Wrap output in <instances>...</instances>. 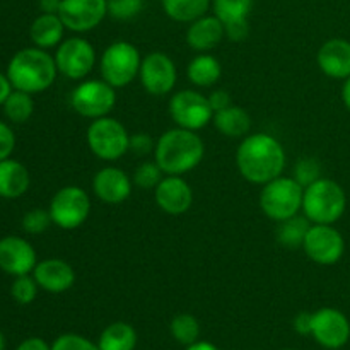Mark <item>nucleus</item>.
<instances>
[{"label":"nucleus","mask_w":350,"mask_h":350,"mask_svg":"<svg viewBox=\"0 0 350 350\" xmlns=\"http://www.w3.org/2000/svg\"><path fill=\"white\" fill-rule=\"evenodd\" d=\"M347 208V195L337 181L320 178L304 188L303 212L311 224H335Z\"/></svg>","instance_id":"obj_4"},{"label":"nucleus","mask_w":350,"mask_h":350,"mask_svg":"<svg viewBox=\"0 0 350 350\" xmlns=\"http://www.w3.org/2000/svg\"><path fill=\"white\" fill-rule=\"evenodd\" d=\"M154 198L163 212L170 215H181L190 211L193 204V191L181 176L167 174L154 188Z\"/></svg>","instance_id":"obj_17"},{"label":"nucleus","mask_w":350,"mask_h":350,"mask_svg":"<svg viewBox=\"0 0 350 350\" xmlns=\"http://www.w3.org/2000/svg\"><path fill=\"white\" fill-rule=\"evenodd\" d=\"M187 75L191 84L198 88H211L221 79V62L211 53H200L188 64Z\"/></svg>","instance_id":"obj_26"},{"label":"nucleus","mask_w":350,"mask_h":350,"mask_svg":"<svg viewBox=\"0 0 350 350\" xmlns=\"http://www.w3.org/2000/svg\"><path fill=\"white\" fill-rule=\"evenodd\" d=\"M108 14V0H62L58 16L74 33L94 29Z\"/></svg>","instance_id":"obj_15"},{"label":"nucleus","mask_w":350,"mask_h":350,"mask_svg":"<svg viewBox=\"0 0 350 350\" xmlns=\"http://www.w3.org/2000/svg\"><path fill=\"white\" fill-rule=\"evenodd\" d=\"M205 156V144L193 130L171 129L164 132L156 142L154 161L159 164L164 174L190 173L202 163Z\"/></svg>","instance_id":"obj_2"},{"label":"nucleus","mask_w":350,"mask_h":350,"mask_svg":"<svg viewBox=\"0 0 350 350\" xmlns=\"http://www.w3.org/2000/svg\"><path fill=\"white\" fill-rule=\"evenodd\" d=\"M311 337L323 349H342L350 340L349 318L337 308H321L314 311Z\"/></svg>","instance_id":"obj_13"},{"label":"nucleus","mask_w":350,"mask_h":350,"mask_svg":"<svg viewBox=\"0 0 350 350\" xmlns=\"http://www.w3.org/2000/svg\"><path fill=\"white\" fill-rule=\"evenodd\" d=\"M214 16L226 24L248 21L253 9V0H212Z\"/></svg>","instance_id":"obj_30"},{"label":"nucleus","mask_w":350,"mask_h":350,"mask_svg":"<svg viewBox=\"0 0 350 350\" xmlns=\"http://www.w3.org/2000/svg\"><path fill=\"white\" fill-rule=\"evenodd\" d=\"M12 91H14V88H12V84H10L7 74H2V72H0V106L5 103V99L9 98L10 92Z\"/></svg>","instance_id":"obj_44"},{"label":"nucleus","mask_w":350,"mask_h":350,"mask_svg":"<svg viewBox=\"0 0 350 350\" xmlns=\"http://www.w3.org/2000/svg\"><path fill=\"white\" fill-rule=\"evenodd\" d=\"M303 250L311 262L318 265H335L345 252V239L334 224H311Z\"/></svg>","instance_id":"obj_12"},{"label":"nucleus","mask_w":350,"mask_h":350,"mask_svg":"<svg viewBox=\"0 0 350 350\" xmlns=\"http://www.w3.org/2000/svg\"><path fill=\"white\" fill-rule=\"evenodd\" d=\"M170 115L178 126L198 132L214 118V109L207 96L202 92L185 89L174 92L170 99Z\"/></svg>","instance_id":"obj_10"},{"label":"nucleus","mask_w":350,"mask_h":350,"mask_svg":"<svg viewBox=\"0 0 350 350\" xmlns=\"http://www.w3.org/2000/svg\"><path fill=\"white\" fill-rule=\"evenodd\" d=\"M57 68L64 77L72 81L85 79L96 64V50L84 38H67L55 51Z\"/></svg>","instance_id":"obj_11"},{"label":"nucleus","mask_w":350,"mask_h":350,"mask_svg":"<svg viewBox=\"0 0 350 350\" xmlns=\"http://www.w3.org/2000/svg\"><path fill=\"white\" fill-rule=\"evenodd\" d=\"M36 263V250L24 238L5 236L0 239V270L12 277L29 275Z\"/></svg>","instance_id":"obj_16"},{"label":"nucleus","mask_w":350,"mask_h":350,"mask_svg":"<svg viewBox=\"0 0 350 350\" xmlns=\"http://www.w3.org/2000/svg\"><path fill=\"white\" fill-rule=\"evenodd\" d=\"M207 98H208V103H211L212 109H214V113L221 111V109L228 108V106L232 105L231 96H229V92L224 91V89H217V91H214L211 96H207Z\"/></svg>","instance_id":"obj_42"},{"label":"nucleus","mask_w":350,"mask_h":350,"mask_svg":"<svg viewBox=\"0 0 350 350\" xmlns=\"http://www.w3.org/2000/svg\"><path fill=\"white\" fill-rule=\"evenodd\" d=\"M16 350H51V345L40 337H29L21 342Z\"/></svg>","instance_id":"obj_43"},{"label":"nucleus","mask_w":350,"mask_h":350,"mask_svg":"<svg viewBox=\"0 0 350 350\" xmlns=\"http://www.w3.org/2000/svg\"><path fill=\"white\" fill-rule=\"evenodd\" d=\"M342 99H344L345 108L350 111V77L344 81V88H342Z\"/></svg>","instance_id":"obj_47"},{"label":"nucleus","mask_w":350,"mask_h":350,"mask_svg":"<svg viewBox=\"0 0 350 350\" xmlns=\"http://www.w3.org/2000/svg\"><path fill=\"white\" fill-rule=\"evenodd\" d=\"M51 224L53 221H51L50 211H44V208H33V211L26 212L23 217V229L29 234H41Z\"/></svg>","instance_id":"obj_36"},{"label":"nucleus","mask_w":350,"mask_h":350,"mask_svg":"<svg viewBox=\"0 0 350 350\" xmlns=\"http://www.w3.org/2000/svg\"><path fill=\"white\" fill-rule=\"evenodd\" d=\"M65 29L67 27L62 23L58 14H41L31 24L29 36L34 46L48 50V48L58 46L64 41Z\"/></svg>","instance_id":"obj_23"},{"label":"nucleus","mask_w":350,"mask_h":350,"mask_svg":"<svg viewBox=\"0 0 350 350\" xmlns=\"http://www.w3.org/2000/svg\"><path fill=\"white\" fill-rule=\"evenodd\" d=\"M286 350H297V349H286Z\"/></svg>","instance_id":"obj_49"},{"label":"nucleus","mask_w":350,"mask_h":350,"mask_svg":"<svg viewBox=\"0 0 350 350\" xmlns=\"http://www.w3.org/2000/svg\"><path fill=\"white\" fill-rule=\"evenodd\" d=\"M38 282L34 280V277L31 275H19L14 279L12 286H10V296L16 301L17 304H31L38 296Z\"/></svg>","instance_id":"obj_33"},{"label":"nucleus","mask_w":350,"mask_h":350,"mask_svg":"<svg viewBox=\"0 0 350 350\" xmlns=\"http://www.w3.org/2000/svg\"><path fill=\"white\" fill-rule=\"evenodd\" d=\"M171 337L181 345H191L200 337V323L193 314L181 313L171 320L170 323Z\"/></svg>","instance_id":"obj_31"},{"label":"nucleus","mask_w":350,"mask_h":350,"mask_svg":"<svg viewBox=\"0 0 350 350\" xmlns=\"http://www.w3.org/2000/svg\"><path fill=\"white\" fill-rule=\"evenodd\" d=\"M310 228L311 221L306 215L304 217H301L299 214L294 215V217L279 222V228H277V241L282 246H286V248H303L304 238H306Z\"/></svg>","instance_id":"obj_28"},{"label":"nucleus","mask_w":350,"mask_h":350,"mask_svg":"<svg viewBox=\"0 0 350 350\" xmlns=\"http://www.w3.org/2000/svg\"><path fill=\"white\" fill-rule=\"evenodd\" d=\"M135 328L125 321H115L101 332L98 340L99 350H135L137 347Z\"/></svg>","instance_id":"obj_25"},{"label":"nucleus","mask_w":350,"mask_h":350,"mask_svg":"<svg viewBox=\"0 0 350 350\" xmlns=\"http://www.w3.org/2000/svg\"><path fill=\"white\" fill-rule=\"evenodd\" d=\"M116 105V92L106 81L91 79L84 81L72 91L70 106L84 118L98 120L108 116Z\"/></svg>","instance_id":"obj_9"},{"label":"nucleus","mask_w":350,"mask_h":350,"mask_svg":"<svg viewBox=\"0 0 350 350\" xmlns=\"http://www.w3.org/2000/svg\"><path fill=\"white\" fill-rule=\"evenodd\" d=\"M144 9V0H108V14L116 21H130Z\"/></svg>","instance_id":"obj_35"},{"label":"nucleus","mask_w":350,"mask_h":350,"mask_svg":"<svg viewBox=\"0 0 350 350\" xmlns=\"http://www.w3.org/2000/svg\"><path fill=\"white\" fill-rule=\"evenodd\" d=\"M3 115L12 123H26L34 111L33 94L14 89L3 103Z\"/></svg>","instance_id":"obj_29"},{"label":"nucleus","mask_w":350,"mask_h":350,"mask_svg":"<svg viewBox=\"0 0 350 350\" xmlns=\"http://www.w3.org/2000/svg\"><path fill=\"white\" fill-rule=\"evenodd\" d=\"M33 277L40 289L51 294H62L75 282V272L70 263L60 258H46L36 263Z\"/></svg>","instance_id":"obj_19"},{"label":"nucleus","mask_w":350,"mask_h":350,"mask_svg":"<svg viewBox=\"0 0 350 350\" xmlns=\"http://www.w3.org/2000/svg\"><path fill=\"white\" fill-rule=\"evenodd\" d=\"M58 68L55 57L38 46L23 48L10 58L7 77L17 91L38 94L51 88L57 79Z\"/></svg>","instance_id":"obj_3"},{"label":"nucleus","mask_w":350,"mask_h":350,"mask_svg":"<svg viewBox=\"0 0 350 350\" xmlns=\"http://www.w3.org/2000/svg\"><path fill=\"white\" fill-rule=\"evenodd\" d=\"M318 67L327 77L345 81L350 77V41L332 38L325 41L317 55Z\"/></svg>","instance_id":"obj_20"},{"label":"nucleus","mask_w":350,"mask_h":350,"mask_svg":"<svg viewBox=\"0 0 350 350\" xmlns=\"http://www.w3.org/2000/svg\"><path fill=\"white\" fill-rule=\"evenodd\" d=\"M51 350H99V347L79 334H64L55 338Z\"/></svg>","instance_id":"obj_37"},{"label":"nucleus","mask_w":350,"mask_h":350,"mask_svg":"<svg viewBox=\"0 0 350 350\" xmlns=\"http://www.w3.org/2000/svg\"><path fill=\"white\" fill-rule=\"evenodd\" d=\"M88 146L96 157L103 161H116L130 149V135L122 122L111 116L92 120L88 129Z\"/></svg>","instance_id":"obj_7"},{"label":"nucleus","mask_w":350,"mask_h":350,"mask_svg":"<svg viewBox=\"0 0 350 350\" xmlns=\"http://www.w3.org/2000/svg\"><path fill=\"white\" fill-rule=\"evenodd\" d=\"M294 180L301 185L303 188L310 187L311 183H314L317 180L321 178V166L314 157H303L301 161H297V164L294 166Z\"/></svg>","instance_id":"obj_34"},{"label":"nucleus","mask_w":350,"mask_h":350,"mask_svg":"<svg viewBox=\"0 0 350 350\" xmlns=\"http://www.w3.org/2000/svg\"><path fill=\"white\" fill-rule=\"evenodd\" d=\"M142 58L135 44L129 41H115L101 55L99 70L103 81L113 88H125L139 75Z\"/></svg>","instance_id":"obj_6"},{"label":"nucleus","mask_w":350,"mask_h":350,"mask_svg":"<svg viewBox=\"0 0 350 350\" xmlns=\"http://www.w3.org/2000/svg\"><path fill=\"white\" fill-rule=\"evenodd\" d=\"M212 123L222 135L232 137V139L246 137V133L252 129V118H250L248 113L234 105L228 106L221 111H215Z\"/></svg>","instance_id":"obj_24"},{"label":"nucleus","mask_w":350,"mask_h":350,"mask_svg":"<svg viewBox=\"0 0 350 350\" xmlns=\"http://www.w3.org/2000/svg\"><path fill=\"white\" fill-rule=\"evenodd\" d=\"M185 350H219L215 347L212 342H207V340H197L195 344L191 345H187V349Z\"/></svg>","instance_id":"obj_46"},{"label":"nucleus","mask_w":350,"mask_h":350,"mask_svg":"<svg viewBox=\"0 0 350 350\" xmlns=\"http://www.w3.org/2000/svg\"><path fill=\"white\" fill-rule=\"evenodd\" d=\"M62 0H40V9L43 14H58Z\"/></svg>","instance_id":"obj_45"},{"label":"nucleus","mask_w":350,"mask_h":350,"mask_svg":"<svg viewBox=\"0 0 350 350\" xmlns=\"http://www.w3.org/2000/svg\"><path fill=\"white\" fill-rule=\"evenodd\" d=\"M154 149H156V144H154V140L150 139L147 133L140 132V133H135V135H130V149L133 154H137V156H147V154L154 152Z\"/></svg>","instance_id":"obj_38"},{"label":"nucleus","mask_w":350,"mask_h":350,"mask_svg":"<svg viewBox=\"0 0 350 350\" xmlns=\"http://www.w3.org/2000/svg\"><path fill=\"white\" fill-rule=\"evenodd\" d=\"M236 166L246 181L265 185L282 176L286 150L275 137L269 133H252L243 139L236 150Z\"/></svg>","instance_id":"obj_1"},{"label":"nucleus","mask_w":350,"mask_h":350,"mask_svg":"<svg viewBox=\"0 0 350 350\" xmlns=\"http://www.w3.org/2000/svg\"><path fill=\"white\" fill-rule=\"evenodd\" d=\"M224 36V23L217 16H204L190 23V27L187 31V43L191 50L205 53V51L217 48Z\"/></svg>","instance_id":"obj_21"},{"label":"nucleus","mask_w":350,"mask_h":350,"mask_svg":"<svg viewBox=\"0 0 350 350\" xmlns=\"http://www.w3.org/2000/svg\"><path fill=\"white\" fill-rule=\"evenodd\" d=\"M48 211L55 226L72 231V229L81 228L88 221L91 214V198L88 191L70 185V187L60 188L53 195Z\"/></svg>","instance_id":"obj_8"},{"label":"nucleus","mask_w":350,"mask_h":350,"mask_svg":"<svg viewBox=\"0 0 350 350\" xmlns=\"http://www.w3.org/2000/svg\"><path fill=\"white\" fill-rule=\"evenodd\" d=\"M0 350H5V337H3L2 332H0Z\"/></svg>","instance_id":"obj_48"},{"label":"nucleus","mask_w":350,"mask_h":350,"mask_svg":"<svg viewBox=\"0 0 350 350\" xmlns=\"http://www.w3.org/2000/svg\"><path fill=\"white\" fill-rule=\"evenodd\" d=\"M16 147V135L5 122L0 120V161L7 159Z\"/></svg>","instance_id":"obj_39"},{"label":"nucleus","mask_w":350,"mask_h":350,"mask_svg":"<svg viewBox=\"0 0 350 350\" xmlns=\"http://www.w3.org/2000/svg\"><path fill=\"white\" fill-rule=\"evenodd\" d=\"M311 325H313V313H308V311H303V313L296 314L293 321L294 332L303 337H308L311 335Z\"/></svg>","instance_id":"obj_40"},{"label":"nucleus","mask_w":350,"mask_h":350,"mask_svg":"<svg viewBox=\"0 0 350 350\" xmlns=\"http://www.w3.org/2000/svg\"><path fill=\"white\" fill-rule=\"evenodd\" d=\"M224 27H226V36H228L231 41L246 40V36H248V33H250L248 21H243V23L226 24Z\"/></svg>","instance_id":"obj_41"},{"label":"nucleus","mask_w":350,"mask_h":350,"mask_svg":"<svg viewBox=\"0 0 350 350\" xmlns=\"http://www.w3.org/2000/svg\"><path fill=\"white\" fill-rule=\"evenodd\" d=\"M303 195L304 188L294 178L279 176L263 185L260 191V207L267 217L282 222L303 211Z\"/></svg>","instance_id":"obj_5"},{"label":"nucleus","mask_w":350,"mask_h":350,"mask_svg":"<svg viewBox=\"0 0 350 350\" xmlns=\"http://www.w3.org/2000/svg\"><path fill=\"white\" fill-rule=\"evenodd\" d=\"M139 77L149 94L166 96L176 85V65L163 51H152L146 58H142Z\"/></svg>","instance_id":"obj_14"},{"label":"nucleus","mask_w":350,"mask_h":350,"mask_svg":"<svg viewBox=\"0 0 350 350\" xmlns=\"http://www.w3.org/2000/svg\"><path fill=\"white\" fill-rule=\"evenodd\" d=\"M163 180V170L156 161H146V163L139 164L133 173V183L140 188V190H152Z\"/></svg>","instance_id":"obj_32"},{"label":"nucleus","mask_w":350,"mask_h":350,"mask_svg":"<svg viewBox=\"0 0 350 350\" xmlns=\"http://www.w3.org/2000/svg\"><path fill=\"white\" fill-rule=\"evenodd\" d=\"M29 171L23 163L16 159L0 161V197L19 198L29 190Z\"/></svg>","instance_id":"obj_22"},{"label":"nucleus","mask_w":350,"mask_h":350,"mask_svg":"<svg viewBox=\"0 0 350 350\" xmlns=\"http://www.w3.org/2000/svg\"><path fill=\"white\" fill-rule=\"evenodd\" d=\"M92 190L103 204L118 205L132 195V180L120 167L106 166L92 178Z\"/></svg>","instance_id":"obj_18"},{"label":"nucleus","mask_w":350,"mask_h":350,"mask_svg":"<svg viewBox=\"0 0 350 350\" xmlns=\"http://www.w3.org/2000/svg\"><path fill=\"white\" fill-rule=\"evenodd\" d=\"M211 0H163V9L176 23H193L207 14Z\"/></svg>","instance_id":"obj_27"}]
</instances>
